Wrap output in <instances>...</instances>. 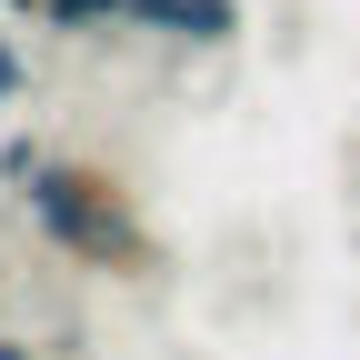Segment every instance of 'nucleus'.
Instances as JSON below:
<instances>
[{
  "label": "nucleus",
  "instance_id": "nucleus-3",
  "mask_svg": "<svg viewBox=\"0 0 360 360\" xmlns=\"http://www.w3.org/2000/svg\"><path fill=\"white\" fill-rule=\"evenodd\" d=\"M40 20L80 30V40H110V30H130V0H40Z\"/></svg>",
  "mask_w": 360,
  "mask_h": 360
},
{
  "label": "nucleus",
  "instance_id": "nucleus-2",
  "mask_svg": "<svg viewBox=\"0 0 360 360\" xmlns=\"http://www.w3.org/2000/svg\"><path fill=\"white\" fill-rule=\"evenodd\" d=\"M130 30L191 40V51H231L240 40V0H130Z\"/></svg>",
  "mask_w": 360,
  "mask_h": 360
},
{
  "label": "nucleus",
  "instance_id": "nucleus-6",
  "mask_svg": "<svg viewBox=\"0 0 360 360\" xmlns=\"http://www.w3.org/2000/svg\"><path fill=\"white\" fill-rule=\"evenodd\" d=\"M0 360H40V350H30V340H11V330H0Z\"/></svg>",
  "mask_w": 360,
  "mask_h": 360
},
{
  "label": "nucleus",
  "instance_id": "nucleus-7",
  "mask_svg": "<svg viewBox=\"0 0 360 360\" xmlns=\"http://www.w3.org/2000/svg\"><path fill=\"white\" fill-rule=\"evenodd\" d=\"M0 11H20V20H40V0H0Z\"/></svg>",
  "mask_w": 360,
  "mask_h": 360
},
{
  "label": "nucleus",
  "instance_id": "nucleus-5",
  "mask_svg": "<svg viewBox=\"0 0 360 360\" xmlns=\"http://www.w3.org/2000/svg\"><path fill=\"white\" fill-rule=\"evenodd\" d=\"M20 80H30V60H20V40H11V30H0V110H11V101H20Z\"/></svg>",
  "mask_w": 360,
  "mask_h": 360
},
{
  "label": "nucleus",
  "instance_id": "nucleus-1",
  "mask_svg": "<svg viewBox=\"0 0 360 360\" xmlns=\"http://www.w3.org/2000/svg\"><path fill=\"white\" fill-rule=\"evenodd\" d=\"M20 210H30V231L51 240L60 260L101 270V281H150V270H160V240L141 231L130 180H120L110 160H60V150H51V170L20 191Z\"/></svg>",
  "mask_w": 360,
  "mask_h": 360
},
{
  "label": "nucleus",
  "instance_id": "nucleus-4",
  "mask_svg": "<svg viewBox=\"0 0 360 360\" xmlns=\"http://www.w3.org/2000/svg\"><path fill=\"white\" fill-rule=\"evenodd\" d=\"M51 170V141H0V191H30Z\"/></svg>",
  "mask_w": 360,
  "mask_h": 360
}]
</instances>
